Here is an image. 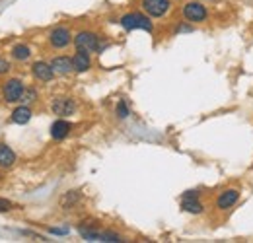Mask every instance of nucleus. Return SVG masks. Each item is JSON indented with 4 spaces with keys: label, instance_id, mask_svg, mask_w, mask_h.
I'll return each instance as SVG.
<instances>
[{
    "label": "nucleus",
    "instance_id": "9d476101",
    "mask_svg": "<svg viewBox=\"0 0 253 243\" xmlns=\"http://www.w3.org/2000/svg\"><path fill=\"white\" fill-rule=\"evenodd\" d=\"M32 72L33 76L39 80V82H51L53 80V76L57 74L55 70H53V66L51 64H47V62H35L32 66Z\"/></svg>",
    "mask_w": 253,
    "mask_h": 243
},
{
    "label": "nucleus",
    "instance_id": "1a4fd4ad",
    "mask_svg": "<svg viewBox=\"0 0 253 243\" xmlns=\"http://www.w3.org/2000/svg\"><path fill=\"white\" fill-rule=\"evenodd\" d=\"M238 201H240V193H238L236 189H226V191H222L220 195H218L216 206H218L220 210H228V208H232Z\"/></svg>",
    "mask_w": 253,
    "mask_h": 243
},
{
    "label": "nucleus",
    "instance_id": "0eeeda50",
    "mask_svg": "<svg viewBox=\"0 0 253 243\" xmlns=\"http://www.w3.org/2000/svg\"><path fill=\"white\" fill-rule=\"evenodd\" d=\"M181 208L189 214H201L203 212L205 208H203V204H201V201H199V193H195V191H187V193L183 195Z\"/></svg>",
    "mask_w": 253,
    "mask_h": 243
},
{
    "label": "nucleus",
    "instance_id": "39448f33",
    "mask_svg": "<svg viewBox=\"0 0 253 243\" xmlns=\"http://www.w3.org/2000/svg\"><path fill=\"white\" fill-rule=\"evenodd\" d=\"M142 8L150 18H162L169 12L171 2L169 0H142Z\"/></svg>",
    "mask_w": 253,
    "mask_h": 243
},
{
    "label": "nucleus",
    "instance_id": "4468645a",
    "mask_svg": "<svg viewBox=\"0 0 253 243\" xmlns=\"http://www.w3.org/2000/svg\"><path fill=\"white\" fill-rule=\"evenodd\" d=\"M32 109L24 103L22 107H18V109H14V113H12V121L16 122V124H26V122H30L32 119Z\"/></svg>",
    "mask_w": 253,
    "mask_h": 243
},
{
    "label": "nucleus",
    "instance_id": "5701e85b",
    "mask_svg": "<svg viewBox=\"0 0 253 243\" xmlns=\"http://www.w3.org/2000/svg\"><path fill=\"white\" fill-rule=\"evenodd\" d=\"M191 31H193L191 26H177L175 28V33H191Z\"/></svg>",
    "mask_w": 253,
    "mask_h": 243
},
{
    "label": "nucleus",
    "instance_id": "f257e3e1",
    "mask_svg": "<svg viewBox=\"0 0 253 243\" xmlns=\"http://www.w3.org/2000/svg\"><path fill=\"white\" fill-rule=\"evenodd\" d=\"M74 45L76 49L86 51V53H103V49L107 47V43H101L94 31H80L74 37Z\"/></svg>",
    "mask_w": 253,
    "mask_h": 243
},
{
    "label": "nucleus",
    "instance_id": "dca6fc26",
    "mask_svg": "<svg viewBox=\"0 0 253 243\" xmlns=\"http://www.w3.org/2000/svg\"><path fill=\"white\" fill-rule=\"evenodd\" d=\"M78 201H80V193H78V191H68L63 199H61V206H63L64 210H68V208H72Z\"/></svg>",
    "mask_w": 253,
    "mask_h": 243
},
{
    "label": "nucleus",
    "instance_id": "2eb2a0df",
    "mask_svg": "<svg viewBox=\"0 0 253 243\" xmlns=\"http://www.w3.org/2000/svg\"><path fill=\"white\" fill-rule=\"evenodd\" d=\"M16 162V154L8 144H0V167H10Z\"/></svg>",
    "mask_w": 253,
    "mask_h": 243
},
{
    "label": "nucleus",
    "instance_id": "6ab92c4d",
    "mask_svg": "<svg viewBox=\"0 0 253 243\" xmlns=\"http://www.w3.org/2000/svg\"><path fill=\"white\" fill-rule=\"evenodd\" d=\"M35 97H37V91L26 90L24 91V95H22V103H32V101H35Z\"/></svg>",
    "mask_w": 253,
    "mask_h": 243
},
{
    "label": "nucleus",
    "instance_id": "ddd939ff",
    "mask_svg": "<svg viewBox=\"0 0 253 243\" xmlns=\"http://www.w3.org/2000/svg\"><path fill=\"white\" fill-rule=\"evenodd\" d=\"M51 66H53V70H55L57 74H68V72L74 70L72 59H68V57H57V59H53Z\"/></svg>",
    "mask_w": 253,
    "mask_h": 243
},
{
    "label": "nucleus",
    "instance_id": "a211bd4d",
    "mask_svg": "<svg viewBox=\"0 0 253 243\" xmlns=\"http://www.w3.org/2000/svg\"><path fill=\"white\" fill-rule=\"evenodd\" d=\"M128 115H130V111H128V107H126L125 101L121 99V101L117 103V117H119V119H126Z\"/></svg>",
    "mask_w": 253,
    "mask_h": 243
},
{
    "label": "nucleus",
    "instance_id": "6e6552de",
    "mask_svg": "<svg viewBox=\"0 0 253 243\" xmlns=\"http://www.w3.org/2000/svg\"><path fill=\"white\" fill-rule=\"evenodd\" d=\"M70 41H72V35H70V31L66 30V28H55L49 33V43L55 49H64Z\"/></svg>",
    "mask_w": 253,
    "mask_h": 243
},
{
    "label": "nucleus",
    "instance_id": "aec40b11",
    "mask_svg": "<svg viewBox=\"0 0 253 243\" xmlns=\"http://www.w3.org/2000/svg\"><path fill=\"white\" fill-rule=\"evenodd\" d=\"M12 202L10 201H6V199H0V212H8V210H12Z\"/></svg>",
    "mask_w": 253,
    "mask_h": 243
},
{
    "label": "nucleus",
    "instance_id": "9b49d317",
    "mask_svg": "<svg viewBox=\"0 0 253 243\" xmlns=\"http://www.w3.org/2000/svg\"><path fill=\"white\" fill-rule=\"evenodd\" d=\"M72 64H74V70H76V72H88V70H90V66H92L90 53H86V51H80V49H78V53L72 57Z\"/></svg>",
    "mask_w": 253,
    "mask_h": 243
},
{
    "label": "nucleus",
    "instance_id": "f3484780",
    "mask_svg": "<svg viewBox=\"0 0 253 243\" xmlns=\"http://www.w3.org/2000/svg\"><path fill=\"white\" fill-rule=\"evenodd\" d=\"M12 57H14L16 61H28V59L32 57V51H30L28 45H16V47L12 49Z\"/></svg>",
    "mask_w": 253,
    "mask_h": 243
},
{
    "label": "nucleus",
    "instance_id": "4be33fe9",
    "mask_svg": "<svg viewBox=\"0 0 253 243\" xmlns=\"http://www.w3.org/2000/svg\"><path fill=\"white\" fill-rule=\"evenodd\" d=\"M10 70V62L8 61H0V74H6Z\"/></svg>",
    "mask_w": 253,
    "mask_h": 243
},
{
    "label": "nucleus",
    "instance_id": "f03ea898",
    "mask_svg": "<svg viewBox=\"0 0 253 243\" xmlns=\"http://www.w3.org/2000/svg\"><path fill=\"white\" fill-rule=\"evenodd\" d=\"M119 24H121L126 31L144 30V31H148V33H152V30H154V26H152L150 18H148V16H144V14H138V12L125 14V16L119 20Z\"/></svg>",
    "mask_w": 253,
    "mask_h": 243
},
{
    "label": "nucleus",
    "instance_id": "f8f14e48",
    "mask_svg": "<svg viewBox=\"0 0 253 243\" xmlns=\"http://www.w3.org/2000/svg\"><path fill=\"white\" fill-rule=\"evenodd\" d=\"M72 130V124L68 121H63V119H59V121L53 122V126H51V136L55 138V140H63L68 136V132Z\"/></svg>",
    "mask_w": 253,
    "mask_h": 243
},
{
    "label": "nucleus",
    "instance_id": "412c9836",
    "mask_svg": "<svg viewBox=\"0 0 253 243\" xmlns=\"http://www.w3.org/2000/svg\"><path fill=\"white\" fill-rule=\"evenodd\" d=\"M51 234H53V236H66L68 230H66V228H51Z\"/></svg>",
    "mask_w": 253,
    "mask_h": 243
},
{
    "label": "nucleus",
    "instance_id": "20e7f679",
    "mask_svg": "<svg viewBox=\"0 0 253 243\" xmlns=\"http://www.w3.org/2000/svg\"><path fill=\"white\" fill-rule=\"evenodd\" d=\"M183 16L191 24H201V22H205L209 18V12L201 2H187L183 6Z\"/></svg>",
    "mask_w": 253,
    "mask_h": 243
},
{
    "label": "nucleus",
    "instance_id": "7ed1b4c3",
    "mask_svg": "<svg viewBox=\"0 0 253 243\" xmlns=\"http://www.w3.org/2000/svg\"><path fill=\"white\" fill-rule=\"evenodd\" d=\"M24 91H26V86H24V82H22V80H18V78H12V80H8V82L2 86L4 101H8V103L22 101Z\"/></svg>",
    "mask_w": 253,
    "mask_h": 243
},
{
    "label": "nucleus",
    "instance_id": "423d86ee",
    "mask_svg": "<svg viewBox=\"0 0 253 243\" xmlns=\"http://www.w3.org/2000/svg\"><path fill=\"white\" fill-rule=\"evenodd\" d=\"M51 111L55 115H59V117H68V115H72L76 111V103L70 97H57L51 103Z\"/></svg>",
    "mask_w": 253,
    "mask_h": 243
}]
</instances>
